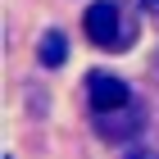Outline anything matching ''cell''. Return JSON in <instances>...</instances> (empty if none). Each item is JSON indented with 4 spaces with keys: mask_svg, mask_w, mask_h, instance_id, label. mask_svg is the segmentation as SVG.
<instances>
[{
    "mask_svg": "<svg viewBox=\"0 0 159 159\" xmlns=\"http://www.w3.org/2000/svg\"><path fill=\"white\" fill-rule=\"evenodd\" d=\"M82 23H86V37L100 50H127V46H136V32H141L132 14H123L118 0H96L82 14Z\"/></svg>",
    "mask_w": 159,
    "mask_h": 159,
    "instance_id": "6da1fadb",
    "label": "cell"
},
{
    "mask_svg": "<svg viewBox=\"0 0 159 159\" xmlns=\"http://www.w3.org/2000/svg\"><path fill=\"white\" fill-rule=\"evenodd\" d=\"M5 159H14V155H5Z\"/></svg>",
    "mask_w": 159,
    "mask_h": 159,
    "instance_id": "5b68a950",
    "label": "cell"
},
{
    "mask_svg": "<svg viewBox=\"0 0 159 159\" xmlns=\"http://www.w3.org/2000/svg\"><path fill=\"white\" fill-rule=\"evenodd\" d=\"M37 59L46 64V68H59V64L68 59V37H64L59 27H46V32H41V41H37Z\"/></svg>",
    "mask_w": 159,
    "mask_h": 159,
    "instance_id": "3957f363",
    "label": "cell"
},
{
    "mask_svg": "<svg viewBox=\"0 0 159 159\" xmlns=\"http://www.w3.org/2000/svg\"><path fill=\"white\" fill-rule=\"evenodd\" d=\"M146 9H155V14H159V0H146Z\"/></svg>",
    "mask_w": 159,
    "mask_h": 159,
    "instance_id": "277c9868",
    "label": "cell"
},
{
    "mask_svg": "<svg viewBox=\"0 0 159 159\" xmlns=\"http://www.w3.org/2000/svg\"><path fill=\"white\" fill-rule=\"evenodd\" d=\"M86 100L96 114H109V109H127L132 105V86L114 73H91L86 77Z\"/></svg>",
    "mask_w": 159,
    "mask_h": 159,
    "instance_id": "7a4b0ae2",
    "label": "cell"
}]
</instances>
